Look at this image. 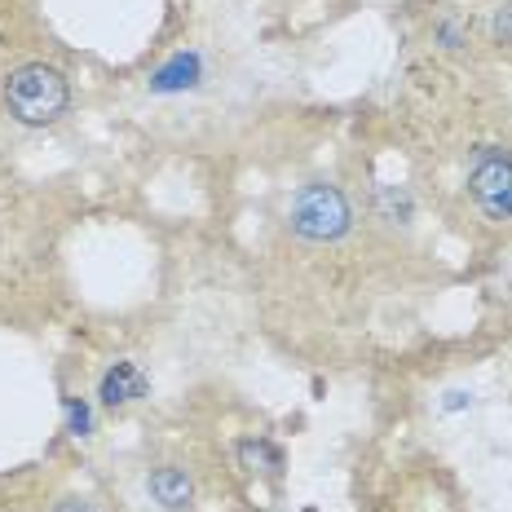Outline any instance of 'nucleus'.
<instances>
[{
  "label": "nucleus",
  "instance_id": "9",
  "mask_svg": "<svg viewBox=\"0 0 512 512\" xmlns=\"http://www.w3.org/2000/svg\"><path fill=\"white\" fill-rule=\"evenodd\" d=\"M437 40H442L446 49H464V31L451 23V18H442V23H437Z\"/></svg>",
  "mask_w": 512,
  "mask_h": 512
},
{
  "label": "nucleus",
  "instance_id": "6",
  "mask_svg": "<svg viewBox=\"0 0 512 512\" xmlns=\"http://www.w3.org/2000/svg\"><path fill=\"white\" fill-rule=\"evenodd\" d=\"M204 76V62H199V53H177V58H168L164 67L155 71L151 89L155 93H177V89H190V84H199Z\"/></svg>",
  "mask_w": 512,
  "mask_h": 512
},
{
  "label": "nucleus",
  "instance_id": "3",
  "mask_svg": "<svg viewBox=\"0 0 512 512\" xmlns=\"http://www.w3.org/2000/svg\"><path fill=\"white\" fill-rule=\"evenodd\" d=\"M468 195L490 221H512V151L482 146L468 168Z\"/></svg>",
  "mask_w": 512,
  "mask_h": 512
},
{
  "label": "nucleus",
  "instance_id": "5",
  "mask_svg": "<svg viewBox=\"0 0 512 512\" xmlns=\"http://www.w3.org/2000/svg\"><path fill=\"white\" fill-rule=\"evenodd\" d=\"M146 393V376L137 362H115L102 376V402L106 407H124V402H137Z\"/></svg>",
  "mask_w": 512,
  "mask_h": 512
},
{
  "label": "nucleus",
  "instance_id": "11",
  "mask_svg": "<svg viewBox=\"0 0 512 512\" xmlns=\"http://www.w3.org/2000/svg\"><path fill=\"white\" fill-rule=\"evenodd\" d=\"M71 424H76V433H84V429H89V411H84V407H76V402H71Z\"/></svg>",
  "mask_w": 512,
  "mask_h": 512
},
{
  "label": "nucleus",
  "instance_id": "2",
  "mask_svg": "<svg viewBox=\"0 0 512 512\" xmlns=\"http://www.w3.org/2000/svg\"><path fill=\"white\" fill-rule=\"evenodd\" d=\"M287 221L305 243H336L354 226V208H349L345 190L332 186V181H309V186L296 190Z\"/></svg>",
  "mask_w": 512,
  "mask_h": 512
},
{
  "label": "nucleus",
  "instance_id": "1",
  "mask_svg": "<svg viewBox=\"0 0 512 512\" xmlns=\"http://www.w3.org/2000/svg\"><path fill=\"white\" fill-rule=\"evenodd\" d=\"M5 111L27 128H49L71 111V80L53 62H23L5 76Z\"/></svg>",
  "mask_w": 512,
  "mask_h": 512
},
{
  "label": "nucleus",
  "instance_id": "4",
  "mask_svg": "<svg viewBox=\"0 0 512 512\" xmlns=\"http://www.w3.org/2000/svg\"><path fill=\"white\" fill-rule=\"evenodd\" d=\"M146 490H151V499L164 512H186L195 504V477H190L181 464L151 468V473H146Z\"/></svg>",
  "mask_w": 512,
  "mask_h": 512
},
{
  "label": "nucleus",
  "instance_id": "10",
  "mask_svg": "<svg viewBox=\"0 0 512 512\" xmlns=\"http://www.w3.org/2000/svg\"><path fill=\"white\" fill-rule=\"evenodd\" d=\"M495 40L499 45H512V5H504L495 14Z\"/></svg>",
  "mask_w": 512,
  "mask_h": 512
},
{
  "label": "nucleus",
  "instance_id": "7",
  "mask_svg": "<svg viewBox=\"0 0 512 512\" xmlns=\"http://www.w3.org/2000/svg\"><path fill=\"white\" fill-rule=\"evenodd\" d=\"M239 460H243L248 473H279V468H283L279 446H270V442H243L239 446Z\"/></svg>",
  "mask_w": 512,
  "mask_h": 512
},
{
  "label": "nucleus",
  "instance_id": "8",
  "mask_svg": "<svg viewBox=\"0 0 512 512\" xmlns=\"http://www.w3.org/2000/svg\"><path fill=\"white\" fill-rule=\"evenodd\" d=\"M49 512H98V504H93L89 495H62Z\"/></svg>",
  "mask_w": 512,
  "mask_h": 512
}]
</instances>
